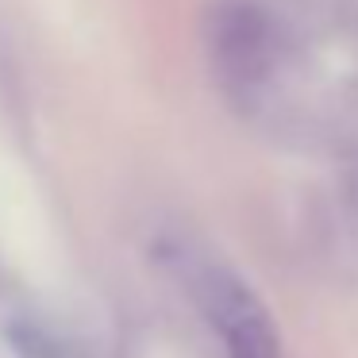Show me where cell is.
<instances>
[{"instance_id": "cell-1", "label": "cell", "mask_w": 358, "mask_h": 358, "mask_svg": "<svg viewBox=\"0 0 358 358\" xmlns=\"http://www.w3.org/2000/svg\"><path fill=\"white\" fill-rule=\"evenodd\" d=\"M212 62L235 93H255L270 81L278 62V31L270 16L247 0L224 4L212 16Z\"/></svg>"}, {"instance_id": "cell-2", "label": "cell", "mask_w": 358, "mask_h": 358, "mask_svg": "<svg viewBox=\"0 0 358 358\" xmlns=\"http://www.w3.org/2000/svg\"><path fill=\"white\" fill-rule=\"evenodd\" d=\"M201 308L224 339L227 358H281L278 327L255 293L227 270H208L196 285Z\"/></svg>"}]
</instances>
